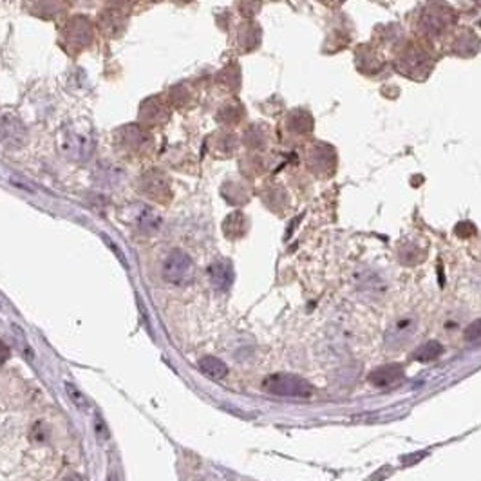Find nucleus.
<instances>
[{
  "mask_svg": "<svg viewBox=\"0 0 481 481\" xmlns=\"http://www.w3.org/2000/svg\"><path fill=\"white\" fill-rule=\"evenodd\" d=\"M66 391H67V396H69V399H71V402L75 403L76 409H80V411H87V409H89L87 399H85V394H83L82 391H80L75 384H71V382H66Z\"/></svg>",
  "mask_w": 481,
  "mask_h": 481,
  "instance_id": "6e6552de",
  "label": "nucleus"
},
{
  "mask_svg": "<svg viewBox=\"0 0 481 481\" xmlns=\"http://www.w3.org/2000/svg\"><path fill=\"white\" fill-rule=\"evenodd\" d=\"M109 481H118V476H116V473H114L113 468H110V473H109Z\"/></svg>",
  "mask_w": 481,
  "mask_h": 481,
  "instance_id": "4468645a",
  "label": "nucleus"
},
{
  "mask_svg": "<svg viewBox=\"0 0 481 481\" xmlns=\"http://www.w3.org/2000/svg\"><path fill=\"white\" fill-rule=\"evenodd\" d=\"M9 357H11V351H9V347L6 346L4 342L0 340V366L8 362Z\"/></svg>",
  "mask_w": 481,
  "mask_h": 481,
  "instance_id": "f8f14e48",
  "label": "nucleus"
},
{
  "mask_svg": "<svg viewBox=\"0 0 481 481\" xmlns=\"http://www.w3.org/2000/svg\"><path fill=\"white\" fill-rule=\"evenodd\" d=\"M208 277H210V282L217 292H227L230 289L234 282V270L232 264L227 263V261H215L208 268Z\"/></svg>",
  "mask_w": 481,
  "mask_h": 481,
  "instance_id": "39448f33",
  "label": "nucleus"
},
{
  "mask_svg": "<svg viewBox=\"0 0 481 481\" xmlns=\"http://www.w3.org/2000/svg\"><path fill=\"white\" fill-rule=\"evenodd\" d=\"M464 338L467 342H478L481 340V319L474 320L465 328L464 331Z\"/></svg>",
  "mask_w": 481,
  "mask_h": 481,
  "instance_id": "9d476101",
  "label": "nucleus"
},
{
  "mask_svg": "<svg viewBox=\"0 0 481 481\" xmlns=\"http://www.w3.org/2000/svg\"><path fill=\"white\" fill-rule=\"evenodd\" d=\"M96 434L101 440H109V429L106 427V424H103L100 416H96Z\"/></svg>",
  "mask_w": 481,
  "mask_h": 481,
  "instance_id": "9b49d317",
  "label": "nucleus"
},
{
  "mask_svg": "<svg viewBox=\"0 0 481 481\" xmlns=\"http://www.w3.org/2000/svg\"><path fill=\"white\" fill-rule=\"evenodd\" d=\"M443 353V346L438 340H429L425 342L424 346H420L415 351V359L418 362H434L436 359H440Z\"/></svg>",
  "mask_w": 481,
  "mask_h": 481,
  "instance_id": "0eeeda50",
  "label": "nucleus"
},
{
  "mask_svg": "<svg viewBox=\"0 0 481 481\" xmlns=\"http://www.w3.org/2000/svg\"><path fill=\"white\" fill-rule=\"evenodd\" d=\"M62 481H83V478L76 473H71V474H67V476L62 478Z\"/></svg>",
  "mask_w": 481,
  "mask_h": 481,
  "instance_id": "ddd939ff",
  "label": "nucleus"
},
{
  "mask_svg": "<svg viewBox=\"0 0 481 481\" xmlns=\"http://www.w3.org/2000/svg\"><path fill=\"white\" fill-rule=\"evenodd\" d=\"M263 389L273 396H286V399H310L313 394L310 382L292 373H275L266 376L263 380Z\"/></svg>",
  "mask_w": 481,
  "mask_h": 481,
  "instance_id": "f257e3e1",
  "label": "nucleus"
},
{
  "mask_svg": "<svg viewBox=\"0 0 481 481\" xmlns=\"http://www.w3.org/2000/svg\"><path fill=\"white\" fill-rule=\"evenodd\" d=\"M199 369H201L203 373H205L208 378H212V380H221V378H224V376L228 375V366L223 362V360L215 359V357H203L201 360H199Z\"/></svg>",
  "mask_w": 481,
  "mask_h": 481,
  "instance_id": "423d86ee",
  "label": "nucleus"
},
{
  "mask_svg": "<svg viewBox=\"0 0 481 481\" xmlns=\"http://www.w3.org/2000/svg\"><path fill=\"white\" fill-rule=\"evenodd\" d=\"M402 378L403 368L400 364H385V366L373 369L368 376V380L371 382L375 387H387V385H393L396 384V382H400Z\"/></svg>",
  "mask_w": 481,
  "mask_h": 481,
  "instance_id": "20e7f679",
  "label": "nucleus"
},
{
  "mask_svg": "<svg viewBox=\"0 0 481 481\" xmlns=\"http://www.w3.org/2000/svg\"><path fill=\"white\" fill-rule=\"evenodd\" d=\"M194 277V263L181 250H174L163 264V279L172 285H185Z\"/></svg>",
  "mask_w": 481,
  "mask_h": 481,
  "instance_id": "f03ea898",
  "label": "nucleus"
},
{
  "mask_svg": "<svg viewBox=\"0 0 481 481\" xmlns=\"http://www.w3.org/2000/svg\"><path fill=\"white\" fill-rule=\"evenodd\" d=\"M29 438L33 443H45L49 440V427L44 422H36L29 431Z\"/></svg>",
  "mask_w": 481,
  "mask_h": 481,
  "instance_id": "1a4fd4ad",
  "label": "nucleus"
},
{
  "mask_svg": "<svg viewBox=\"0 0 481 481\" xmlns=\"http://www.w3.org/2000/svg\"><path fill=\"white\" fill-rule=\"evenodd\" d=\"M27 141V134L24 125L15 118L0 120V145L8 149H20Z\"/></svg>",
  "mask_w": 481,
  "mask_h": 481,
  "instance_id": "7ed1b4c3",
  "label": "nucleus"
}]
</instances>
